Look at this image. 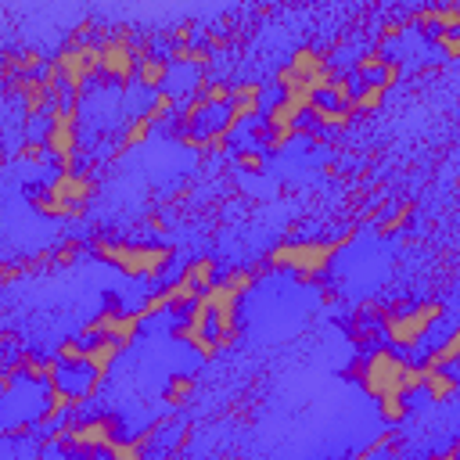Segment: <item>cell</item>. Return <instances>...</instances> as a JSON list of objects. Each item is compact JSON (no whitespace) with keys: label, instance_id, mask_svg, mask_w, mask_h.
Here are the masks:
<instances>
[{"label":"cell","instance_id":"cell-15","mask_svg":"<svg viewBox=\"0 0 460 460\" xmlns=\"http://www.w3.org/2000/svg\"><path fill=\"white\" fill-rule=\"evenodd\" d=\"M165 79H169V58H162V54H140L137 86H144V90H165Z\"/></svg>","mask_w":460,"mask_h":460},{"label":"cell","instance_id":"cell-10","mask_svg":"<svg viewBox=\"0 0 460 460\" xmlns=\"http://www.w3.org/2000/svg\"><path fill=\"white\" fill-rule=\"evenodd\" d=\"M198 295H201V288H194L187 277H176L172 284L158 288V291L140 305V313H144V320H151V316H158V313H183V309H190V305L198 302Z\"/></svg>","mask_w":460,"mask_h":460},{"label":"cell","instance_id":"cell-17","mask_svg":"<svg viewBox=\"0 0 460 460\" xmlns=\"http://www.w3.org/2000/svg\"><path fill=\"white\" fill-rule=\"evenodd\" d=\"M155 126H165V122H172L176 115H180V101L169 93V90H151L147 93V111H144Z\"/></svg>","mask_w":460,"mask_h":460},{"label":"cell","instance_id":"cell-26","mask_svg":"<svg viewBox=\"0 0 460 460\" xmlns=\"http://www.w3.org/2000/svg\"><path fill=\"white\" fill-rule=\"evenodd\" d=\"M201 97H205L208 104H230V101H234V86L223 83V79H208L205 90H201Z\"/></svg>","mask_w":460,"mask_h":460},{"label":"cell","instance_id":"cell-4","mask_svg":"<svg viewBox=\"0 0 460 460\" xmlns=\"http://www.w3.org/2000/svg\"><path fill=\"white\" fill-rule=\"evenodd\" d=\"M43 144L58 169H79V104H54L47 111Z\"/></svg>","mask_w":460,"mask_h":460},{"label":"cell","instance_id":"cell-23","mask_svg":"<svg viewBox=\"0 0 460 460\" xmlns=\"http://www.w3.org/2000/svg\"><path fill=\"white\" fill-rule=\"evenodd\" d=\"M410 216H413V201H399V205H392V212L377 219V234H381V237L399 234V230L410 223Z\"/></svg>","mask_w":460,"mask_h":460},{"label":"cell","instance_id":"cell-12","mask_svg":"<svg viewBox=\"0 0 460 460\" xmlns=\"http://www.w3.org/2000/svg\"><path fill=\"white\" fill-rule=\"evenodd\" d=\"M43 190H47L50 198H58V201H68V205L86 208L90 198H93V190H97V183H93L83 169H58V172L47 180Z\"/></svg>","mask_w":460,"mask_h":460},{"label":"cell","instance_id":"cell-18","mask_svg":"<svg viewBox=\"0 0 460 460\" xmlns=\"http://www.w3.org/2000/svg\"><path fill=\"white\" fill-rule=\"evenodd\" d=\"M388 97V86L381 83H356V97H352V111L356 115H374Z\"/></svg>","mask_w":460,"mask_h":460},{"label":"cell","instance_id":"cell-28","mask_svg":"<svg viewBox=\"0 0 460 460\" xmlns=\"http://www.w3.org/2000/svg\"><path fill=\"white\" fill-rule=\"evenodd\" d=\"M402 392H406V395L424 392V363H410V359H406V370H402Z\"/></svg>","mask_w":460,"mask_h":460},{"label":"cell","instance_id":"cell-20","mask_svg":"<svg viewBox=\"0 0 460 460\" xmlns=\"http://www.w3.org/2000/svg\"><path fill=\"white\" fill-rule=\"evenodd\" d=\"M180 277H187L194 288H208V284H216L219 280V266H216V259L212 255H198V259H190L187 266H183V273Z\"/></svg>","mask_w":460,"mask_h":460},{"label":"cell","instance_id":"cell-11","mask_svg":"<svg viewBox=\"0 0 460 460\" xmlns=\"http://www.w3.org/2000/svg\"><path fill=\"white\" fill-rule=\"evenodd\" d=\"M101 381H104V374H101L93 363H86V359H79V363H65V359H58V370H54V377H50V385L68 388V392L79 395L83 402H90V399L97 395Z\"/></svg>","mask_w":460,"mask_h":460},{"label":"cell","instance_id":"cell-8","mask_svg":"<svg viewBox=\"0 0 460 460\" xmlns=\"http://www.w3.org/2000/svg\"><path fill=\"white\" fill-rule=\"evenodd\" d=\"M7 97L18 104V111L25 115V122L32 119H47L50 104H54V93H50V83L43 75H18L11 83H4Z\"/></svg>","mask_w":460,"mask_h":460},{"label":"cell","instance_id":"cell-14","mask_svg":"<svg viewBox=\"0 0 460 460\" xmlns=\"http://www.w3.org/2000/svg\"><path fill=\"white\" fill-rule=\"evenodd\" d=\"M47 65H50V61H47L36 47H29V50H22V54H7V58H4V83L18 79V75H40Z\"/></svg>","mask_w":460,"mask_h":460},{"label":"cell","instance_id":"cell-21","mask_svg":"<svg viewBox=\"0 0 460 460\" xmlns=\"http://www.w3.org/2000/svg\"><path fill=\"white\" fill-rule=\"evenodd\" d=\"M453 359H460V323H456V327H453V331L428 352L424 363H428V367H449Z\"/></svg>","mask_w":460,"mask_h":460},{"label":"cell","instance_id":"cell-16","mask_svg":"<svg viewBox=\"0 0 460 460\" xmlns=\"http://www.w3.org/2000/svg\"><path fill=\"white\" fill-rule=\"evenodd\" d=\"M122 341H115V338H93V341H86V363H93L104 377H108V370L115 367V359L122 356Z\"/></svg>","mask_w":460,"mask_h":460},{"label":"cell","instance_id":"cell-7","mask_svg":"<svg viewBox=\"0 0 460 460\" xmlns=\"http://www.w3.org/2000/svg\"><path fill=\"white\" fill-rule=\"evenodd\" d=\"M119 438V424L111 420V417H104V413H90V417H72L68 424H65V442L72 446V453H86V456H93V453H108L111 449V442Z\"/></svg>","mask_w":460,"mask_h":460},{"label":"cell","instance_id":"cell-9","mask_svg":"<svg viewBox=\"0 0 460 460\" xmlns=\"http://www.w3.org/2000/svg\"><path fill=\"white\" fill-rule=\"evenodd\" d=\"M144 323V313L140 309H104L97 313L90 323H83V341H93V338H115L122 345H133L137 331Z\"/></svg>","mask_w":460,"mask_h":460},{"label":"cell","instance_id":"cell-27","mask_svg":"<svg viewBox=\"0 0 460 460\" xmlns=\"http://www.w3.org/2000/svg\"><path fill=\"white\" fill-rule=\"evenodd\" d=\"M234 162H237L241 169H248V172H262V169H266L262 147H241V151H234Z\"/></svg>","mask_w":460,"mask_h":460},{"label":"cell","instance_id":"cell-29","mask_svg":"<svg viewBox=\"0 0 460 460\" xmlns=\"http://www.w3.org/2000/svg\"><path fill=\"white\" fill-rule=\"evenodd\" d=\"M58 359H65V363H79V359H86V341L65 338V341L58 345Z\"/></svg>","mask_w":460,"mask_h":460},{"label":"cell","instance_id":"cell-25","mask_svg":"<svg viewBox=\"0 0 460 460\" xmlns=\"http://www.w3.org/2000/svg\"><path fill=\"white\" fill-rule=\"evenodd\" d=\"M435 50L446 58V61H456L460 58V29H449V32H438L435 40Z\"/></svg>","mask_w":460,"mask_h":460},{"label":"cell","instance_id":"cell-6","mask_svg":"<svg viewBox=\"0 0 460 460\" xmlns=\"http://www.w3.org/2000/svg\"><path fill=\"white\" fill-rule=\"evenodd\" d=\"M137 65H140V50L129 29L108 32L101 40V79L104 83H115L126 90L129 83H137Z\"/></svg>","mask_w":460,"mask_h":460},{"label":"cell","instance_id":"cell-5","mask_svg":"<svg viewBox=\"0 0 460 460\" xmlns=\"http://www.w3.org/2000/svg\"><path fill=\"white\" fill-rule=\"evenodd\" d=\"M402 370H406V356H399L395 349H370L367 359L352 374L359 377V385L370 399H385V395H406L402 392Z\"/></svg>","mask_w":460,"mask_h":460},{"label":"cell","instance_id":"cell-32","mask_svg":"<svg viewBox=\"0 0 460 460\" xmlns=\"http://www.w3.org/2000/svg\"><path fill=\"white\" fill-rule=\"evenodd\" d=\"M456 453H460V446H456Z\"/></svg>","mask_w":460,"mask_h":460},{"label":"cell","instance_id":"cell-30","mask_svg":"<svg viewBox=\"0 0 460 460\" xmlns=\"http://www.w3.org/2000/svg\"><path fill=\"white\" fill-rule=\"evenodd\" d=\"M388 449H392V431H381L370 446H363V449H359V456H377V453H388Z\"/></svg>","mask_w":460,"mask_h":460},{"label":"cell","instance_id":"cell-1","mask_svg":"<svg viewBox=\"0 0 460 460\" xmlns=\"http://www.w3.org/2000/svg\"><path fill=\"white\" fill-rule=\"evenodd\" d=\"M93 255L108 266H115L122 277L129 280H162V273L172 266V248L165 244H140V241H111V237H97L93 244Z\"/></svg>","mask_w":460,"mask_h":460},{"label":"cell","instance_id":"cell-13","mask_svg":"<svg viewBox=\"0 0 460 460\" xmlns=\"http://www.w3.org/2000/svg\"><path fill=\"white\" fill-rule=\"evenodd\" d=\"M460 388V377L449 370V367H428L424 363V395L431 402H449Z\"/></svg>","mask_w":460,"mask_h":460},{"label":"cell","instance_id":"cell-24","mask_svg":"<svg viewBox=\"0 0 460 460\" xmlns=\"http://www.w3.org/2000/svg\"><path fill=\"white\" fill-rule=\"evenodd\" d=\"M377 417H381L385 424H402V420L410 417L406 395H385V399H377Z\"/></svg>","mask_w":460,"mask_h":460},{"label":"cell","instance_id":"cell-3","mask_svg":"<svg viewBox=\"0 0 460 460\" xmlns=\"http://www.w3.org/2000/svg\"><path fill=\"white\" fill-rule=\"evenodd\" d=\"M442 313H446L442 302H417L406 309H388V313H381V334L392 349L413 352L431 334V327L442 320Z\"/></svg>","mask_w":460,"mask_h":460},{"label":"cell","instance_id":"cell-2","mask_svg":"<svg viewBox=\"0 0 460 460\" xmlns=\"http://www.w3.org/2000/svg\"><path fill=\"white\" fill-rule=\"evenodd\" d=\"M349 241H352V234L334 237V241H284L266 255V266L280 270V273H295L302 284H309V280H316V277H323L331 270L334 255Z\"/></svg>","mask_w":460,"mask_h":460},{"label":"cell","instance_id":"cell-31","mask_svg":"<svg viewBox=\"0 0 460 460\" xmlns=\"http://www.w3.org/2000/svg\"><path fill=\"white\" fill-rule=\"evenodd\" d=\"M449 370H453V374L460 377V359H453V363H449Z\"/></svg>","mask_w":460,"mask_h":460},{"label":"cell","instance_id":"cell-22","mask_svg":"<svg viewBox=\"0 0 460 460\" xmlns=\"http://www.w3.org/2000/svg\"><path fill=\"white\" fill-rule=\"evenodd\" d=\"M194 388H198V381H194L190 374H172L169 385H165V402H169L172 410H176V406H187L190 395H194Z\"/></svg>","mask_w":460,"mask_h":460},{"label":"cell","instance_id":"cell-19","mask_svg":"<svg viewBox=\"0 0 460 460\" xmlns=\"http://www.w3.org/2000/svg\"><path fill=\"white\" fill-rule=\"evenodd\" d=\"M151 129H155V122H151L147 115H133V119L126 122V129H122V137H119V147H115V155H126V151H133V147H140V144H147V137H151Z\"/></svg>","mask_w":460,"mask_h":460}]
</instances>
